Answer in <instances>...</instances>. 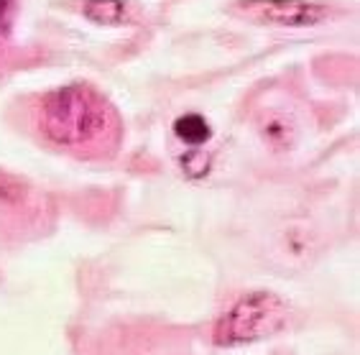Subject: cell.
Masks as SVG:
<instances>
[{"label":"cell","mask_w":360,"mask_h":355,"mask_svg":"<svg viewBox=\"0 0 360 355\" xmlns=\"http://www.w3.org/2000/svg\"><path fill=\"white\" fill-rule=\"evenodd\" d=\"M108 126V108L90 87L70 84L46 95L41 105V131L59 146H84L100 138Z\"/></svg>","instance_id":"obj_1"},{"label":"cell","mask_w":360,"mask_h":355,"mask_svg":"<svg viewBox=\"0 0 360 355\" xmlns=\"http://www.w3.org/2000/svg\"><path fill=\"white\" fill-rule=\"evenodd\" d=\"M286 325V304L276 294L256 292L243 297L230 306L215 325L217 345H240V342L264 340L276 335Z\"/></svg>","instance_id":"obj_2"},{"label":"cell","mask_w":360,"mask_h":355,"mask_svg":"<svg viewBox=\"0 0 360 355\" xmlns=\"http://www.w3.org/2000/svg\"><path fill=\"white\" fill-rule=\"evenodd\" d=\"M236 11L256 23H274V26H314L327 18L325 6L307 0H243L236 6Z\"/></svg>","instance_id":"obj_3"},{"label":"cell","mask_w":360,"mask_h":355,"mask_svg":"<svg viewBox=\"0 0 360 355\" xmlns=\"http://www.w3.org/2000/svg\"><path fill=\"white\" fill-rule=\"evenodd\" d=\"M82 11L90 21L103 23V26H120L131 21L125 0H87Z\"/></svg>","instance_id":"obj_4"},{"label":"cell","mask_w":360,"mask_h":355,"mask_svg":"<svg viewBox=\"0 0 360 355\" xmlns=\"http://www.w3.org/2000/svg\"><path fill=\"white\" fill-rule=\"evenodd\" d=\"M174 133H176V138L189 143V146H202V143H207L212 131H210L207 120L202 118V115H181L176 118L174 123Z\"/></svg>","instance_id":"obj_5"},{"label":"cell","mask_w":360,"mask_h":355,"mask_svg":"<svg viewBox=\"0 0 360 355\" xmlns=\"http://www.w3.org/2000/svg\"><path fill=\"white\" fill-rule=\"evenodd\" d=\"M8 21H11V0H0V36L8 31Z\"/></svg>","instance_id":"obj_6"}]
</instances>
